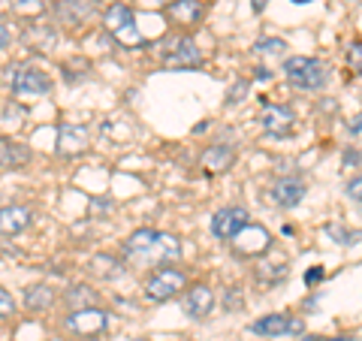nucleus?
<instances>
[{
	"label": "nucleus",
	"instance_id": "f257e3e1",
	"mask_svg": "<svg viewBox=\"0 0 362 341\" xmlns=\"http://www.w3.org/2000/svg\"><path fill=\"white\" fill-rule=\"evenodd\" d=\"M284 73H287L290 82L302 91L323 88V82H326V67L317 58H290L284 64Z\"/></svg>",
	"mask_w": 362,
	"mask_h": 341
},
{
	"label": "nucleus",
	"instance_id": "f03ea898",
	"mask_svg": "<svg viewBox=\"0 0 362 341\" xmlns=\"http://www.w3.org/2000/svg\"><path fill=\"white\" fill-rule=\"evenodd\" d=\"M181 287H185V272L163 266L145 281V296L154 302H166V299H173L175 293H181Z\"/></svg>",
	"mask_w": 362,
	"mask_h": 341
},
{
	"label": "nucleus",
	"instance_id": "7ed1b4c3",
	"mask_svg": "<svg viewBox=\"0 0 362 341\" xmlns=\"http://www.w3.org/2000/svg\"><path fill=\"white\" fill-rule=\"evenodd\" d=\"M233 251L239 254V257H263L269 248H272V236L266 226H259V224H247L245 230L233 238Z\"/></svg>",
	"mask_w": 362,
	"mask_h": 341
},
{
	"label": "nucleus",
	"instance_id": "20e7f679",
	"mask_svg": "<svg viewBox=\"0 0 362 341\" xmlns=\"http://www.w3.org/2000/svg\"><path fill=\"white\" fill-rule=\"evenodd\" d=\"M6 76H13L9 85H13V91L18 97H42L52 91L49 76L42 70H6Z\"/></svg>",
	"mask_w": 362,
	"mask_h": 341
},
{
	"label": "nucleus",
	"instance_id": "39448f33",
	"mask_svg": "<svg viewBox=\"0 0 362 341\" xmlns=\"http://www.w3.org/2000/svg\"><path fill=\"white\" fill-rule=\"evenodd\" d=\"M251 333L257 335H269V338H278V335H302L305 333V323L299 317H287V314H269L263 320H257L247 326Z\"/></svg>",
	"mask_w": 362,
	"mask_h": 341
},
{
	"label": "nucleus",
	"instance_id": "423d86ee",
	"mask_svg": "<svg viewBox=\"0 0 362 341\" xmlns=\"http://www.w3.org/2000/svg\"><path fill=\"white\" fill-rule=\"evenodd\" d=\"M247 224H251V221H247V212H245L242 206H230V209H221V212L211 218V233L218 236V238H226V242H233V238L239 236Z\"/></svg>",
	"mask_w": 362,
	"mask_h": 341
},
{
	"label": "nucleus",
	"instance_id": "0eeeda50",
	"mask_svg": "<svg viewBox=\"0 0 362 341\" xmlns=\"http://www.w3.org/2000/svg\"><path fill=\"white\" fill-rule=\"evenodd\" d=\"M259 124H263V130L269 136H287L293 130V124H296V115H293L290 106L269 103V106H263V112H259Z\"/></svg>",
	"mask_w": 362,
	"mask_h": 341
},
{
	"label": "nucleus",
	"instance_id": "6e6552de",
	"mask_svg": "<svg viewBox=\"0 0 362 341\" xmlns=\"http://www.w3.org/2000/svg\"><path fill=\"white\" fill-rule=\"evenodd\" d=\"M88 127L85 124H61L58 130V154L61 157H73V154H82L88 149Z\"/></svg>",
	"mask_w": 362,
	"mask_h": 341
},
{
	"label": "nucleus",
	"instance_id": "1a4fd4ad",
	"mask_svg": "<svg viewBox=\"0 0 362 341\" xmlns=\"http://www.w3.org/2000/svg\"><path fill=\"white\" fill-rule=\"evenodd\" d=\"M181 308H185L194 320H202V317H209V311L214 308V293L206 287V284H194L185 299H181Z\"/></svg>",
	"mask_w": 362,
	"mask_h": 341
},
{
	"label": "nucleus",
	"instance_id": "9d476101",
	"mask_svg": "<svg viewBox=\"0 0 362 341\" xmlns=\"http://www.w3.org/2000/svg\"><path fill=\"white\" fill-rule=\"evenodd\" d=\"M269 197H272V202H275V206L293 209V206H299L302 197H305V181H299V178H281V181H275V185H272Z\"/></svg>",
	"mask_w": 362,
	"mask_h": 341
},
{
	"label": "nucleus",
	"instance_id": "9b49d317",
	"mask_svg": "<svg viewBox=\"0 0 362 341\" xmlns=\"http://www.w3.org/2000/svg\"><path fill=\"white\" fill-rule=\"evenodd\" d=\"M166 64L169 67H181V70H187V67H199L202 64V52H199V45L185 37V40H178L173 45V52H166Z\"/></svg>",
	"mask_w": 362,
	"mask_h": 341
},
{
	"label": "nucleus",
	"instance_id": "f8f14e48",
	"mask_svg": "<svg viewBox=\"0 0 362 341\" xmlns=\"http://www.w3.org/2000/svg\"><path fill=\"white\" fill-rule=\"evenodd\" d=\"M109 323V317L97 308H85V311H76L66 317V326L76 329V333H85V335H94V333H103Z\"/></svg>",
	"mask_w": 362,
	"mask_h": 341
},
{
	"label": "nucleus",
	"instance_id": "ddd939ff",
	"mask_svg": "<svg viewBox=\"0 0 362 341\" xmlns=\"http://www.w3.org/2000/svg\"><path fill=\"white\" fill-rule=\"evenodd\" d=\"M157 238H160V233H154V230H136L127 238V245H124V254H127L133 263H142V260L148 257L151 248L157 245Z\"/></svg>",
	"mask_w": 362,
	"mask_h": 341
},
{
	"label": "nucleus",
	"instance_id": "4468645a",
	"mask_svg": "<svg viewBox=\"0 0 362 341\" xmlns=\"http://www.w3.org/2000/svg\"><path fill=\"white\" fill-rule=\"evenodd\" d=\"M181 257V245L175 236L169 233H160V238H157V245L148 251V257L142 260V263H173V260Z\"/></svg>",
	"mask_w": 362,
	"mask_h": 341
},
{
	"label": "nucleus",
	"instance_id": "2eb2a0df",
	"mask_svg": "<svg viewBox=\"0 0 362 341\" xmlns=\"http://www.w3.org/2000/svg\"><path fill=\"white\" fill-rule=\"evenodd\" d=\"M28 224H30V209H25V206H6L0 212V230H4L6 238L18 236Z\"/></svg>",
	"mask_w": 362,
	"mask_h": 341
},
{
	"label": "nucleus",
	"instance_id": "dca6fc26",
	"mask_svg": "<svg viewBox=\"0 0 362 341\" xmlns=\"http://www.w3.org/2000/svg\"><path fill=\"white\" fill-rule=\"evenodd\" d=\"M235 161V151L230 145H211V149L202 154V166L209 169V173H226V169L233 166Z\"/></svg>",
	"mask_w": 362,
	"mask_h": 341
},
{
	"label": "nucleus",
	"instance_id": "f3484780",
	"mask_svg": "<svg viewBox=\"0 0 362 341\" xmlns=\"http://www.w3.org/2000/svg\"><path fill=\"white\" fill-rule=\"evenodd\" d=\"M169 18L178 25H197L202 18V4L199 0H173L169 4Z\"/></svg>",
	"mask_w": 362,
	"mask_h": 341
},
{
	"label": "nucleus",
	"instance_id": "a211bd4d",
	"mask_svg": "<svg viewBox=\"0 0 362 341\" xmlns=\"http://www.w3.org/2000/svg\"><path fill=\"white\" fill-rule=\"evenodd\" d=\"M28 161H30V151L25 149V145H16V142L4 139V145H0V166H4V173L25 166Z\"/></svg>",
	"mask_w": 362,
	"mask_h": 341
},
{
	"label": "nucleus",
	"instance_id": "6ab92c4d",
	"mask_svg": "<svg viewBox=\"0 0 362 341\" xmlns=\"http://www.w3.org/2000/svg\"><path fill=\"white\" fill-rule=\"evenodd\" d=\"M127 25H133V9L124 6V4L109 6V13H106V28H109V33H118L121 28H127Z\"/></svg>",
	"mask_w": 362,
	"mask_h": 341
},
{
	"label": "nucleus",
	"instance_id": "aec40b11",
	"mask_svg": "<svg viewBox=\"0 0 362 341\" xmlns=\"http://www.w3.org/2000/svg\"><path fill=\"white\" fill-rule=\"evenodd\" d=\"M66 305H73L76 311L94 308V305H97V293L90 287H85V284H78V287H73L70 293H66Z\"/></svg>",
	"mask_w": 362,
	"mask_h": 341
},
{
	"label": "nucleus",
	"instance_id": "412c9836",
	"mask_svg": "<svg viewBox=\"0 0 362 341\" xmlns=\"http://www.w3.org/2000/svg\"><path fill=\"white\" fill-rule=\"evenodd\" d=\"M25 302H28L30 311H42V308H49V305L54 302V293L49 287H42V284H37V287H28Z\"/></svg>",
	"mask_w": 362,
	"mask_h": 341
},
{
	"label": "nucleus",
	"instance_id": "4be33fe9",
	"mask_svg": "<svg viewBox=\"0 0 362 341\" xmlns=\"http://www.w3.org/2000/svg\"><path fill=\"white\" fill-rule=\"evenodd\" d=\"M287 275V260H272V263H259L257 266V278L259 281H266V284H275V281H281Z\"/></svg>",
	"mask_w": 362,
	"mask_h": 341
},
{
	"label": "nucleus",
	"instance_id": "5701e85b",
	"mask_svg": "<svg viewBox=\"0 0 362 341\" xmlns=\"http://www.w3.org/2000/svg\"><path fill=\"white\" fill-rule=\"evenodd\" d=\"M112 37H115L121 45H145V37L139 33V28H136V21L127 25V28H121L118 33H112Z\"/></svg>",
	"mask_w": 362,
	"mask_h": 341
},
{
	"label": "nucleus",
	"instance_id": "b1692460",
	"mask_svg": "<svg viewBox=\"0 0 362 341\" xmlns=\"http://www.w3.org/2000/svg\"><path fill=\"white\" fill-rule=\"evenodd\" d=\"M94 266H106V269H100V275L103 278H118L121 275V263L118 260H106V257H94Z\"/></svg>",
	"mask_w": 362,
	"mask_h": 341
},
{
	"label": "nucleus",
	"instance_id": "393cba45",
	"mask_svg": "<svg viewBox=\"0 0 362 341\" xmlns=\"http://www.w3.org/2000/svg\"><path fill=\"white\" fill-rule=\"evenodd\" d=\"M287 45H284V40H259V42H254V52H263V54H275V52H284Z\"/></svg>",
	"mask_w": 362,
	"mask_h": 341
},
{
	"label": "nucleus",
	"instance_id": "a878e982",
	"mask_svg": "<svg viewBox=\"0 0 362 341\" xmlns=\"http://www.w3.org/2000/svg\"><path fill=\"white\" fill-rule=\"evenodd\" d=\"M359 163H362V151L350 149V151L341 154V169H354V166H359Z\"/></svg>",
	"mask_w": 362,
	"mask_h": 341
},
{
	"label": "nucleus",
	"instance_id": "bb28decb",
	"mask_svg": "<svg viewBox=\"0 0 362 341\" xmlns=\"http://www.w3.org/2000/svg\"><path fill=\"white\" fill-rule=\"evenodd\" d=\"M344 193H347V197L354 200V202H362V175H356L354 181H350V185H347V190H344Z\"/></svg>",
	"mask_w": 362,
	"mask_h": 341
},
{
	"label": "nucleus",
	"instance_id": "cd10ccee",
	"mask_svg": "<svg viewBox=\"0 0 362 341\" xmlns=\"http://www.w3.org/2000/svg\"><path fill=\"white\" fill-rule=\"evenodd\" d=\"M13 296H9V290H0V314L4 317H13Z\"/></svg>",
	"mask_w": 362,
	"mask_h": 341
},
{
	"label": "nucleus",
	"instance_id": "c85d7f7f",
	"mask_svg": "<svg viewBox=\"0 0 362 341\" xmlns=\"http://www.w3.org/2000/svg\"><path fill=\"white\" fill-rule=\"evenodd\" d=\"M25 118V109H4V124H9V121H21Z\"/></svg>",
	"mask_w": 362,
	"mask_h": 341
},
{
	"label": "nucleus",
	"instance_id": "c756f323",
	"mask_svg": "<svg viewBox=\"0 0 362 341\" xmlns=\"http://www.w3.org/2000/svg\"><path fill=\"white\" fill-rule=\"evenodd\" d=\"M329 236L332 238H338V242H354V238H356V233H344V230H338V226H332V230H329Z\"/></svg>",
	"mask_w": 362,
	"mask_h": 341
},
{
	"label": "nucleus",
	"instance_id": "7c9ffc66",
	"mask_svg": "<svg viewBox=\"0 0 362 341\" xmlns=\"http://www.w3.org/2000/svg\"><path fill=\"white\" fill-rule=\"evenodd\" d=\"M350 64H354L356 70H362V42H356L354 49H350Z\"/></svg>",
	"mask_w": 362,
	"mask_h": 341
},
{
	"label": "nucleus",
	"instance_id": "2f4dec72",
	"mask_svg": "<svg viewBox=\"0 0 362 341\" xmlns=\"http://www.w3.org/2000/svg\"><path fill=\"white\" fill-rule=\"evenodd\" d=\"M245 91H247V85H245V82H239V85H235V88L230 91V94H226V100H230V103H239V97L245 94Z\"/></svg>",
	"mask_w": 362,
	"mask_h": 341
},
{
	"label": "nucleus",
	"instance_id": "473e14b6",
	"mask_svg": "<svg viewBox=\"0 0 362 341\" xmlns=\"http://www.w3.org/2000/svg\"><path fill=\"white\" fill-rule=\"evenodd\" d=\"M235 293H239V290H226V299H223V305H226V308H239V296H235Z\"/></svg>",
	"mask_w": 362,
	"mask_h": 341
},
{
	"label": "nucleus",
	"instance_id": "72a5a7b5",
	"mask_svg": "<svg viewBox=\"0 0 362 341\" xmlns=\"http://www.w3.org/2000/svg\"><path fill=\"white\" fill-rule=\"evenodd\" d=\"M347 130H350V133H362V112H359V115H354V118H350Z\"/></svg>",
	"mask_w": 362,
	"mask_h": 341
},
{
	"label": "nucleus",
	"instance_id": "f704fd0d",
	"mask_svg": "<svg viewBox=\"0 0 362 341\" xmlns=\"http://www.w3.org/2000/svg\"><path fill=\"white\" fill-rule=\"evenodd\" d=\"M320 278H323V269H320V266H314V269L308 272V275H305V281H308V284H317Z\"/></svg>",
	"mask_w": 362,
	"mask_h": 341
},
{
	"label": "nucleus",
	"instance_id": "c9c22d12",
	"mask_svg": "<svg viewBox=\"0 0 362 341\" xmlns=\"http://www.w3.org/2000/svg\"><path fill=\"white\" fill-rule=\"evenodd\" d=\"M90 212H112V202H100V200H94V202H90Z\"/></svg>",
	"mask_w": 362,
	"mask_h": 341
},
{
	"label": "nucleus",
	"instance_id": "e433bc0d",
	"mask_svg": "<svg viewBox=\"0 0 362 341\" xmlns=\"http://www.w3.org/2000/svg\"><path fill=\"white\" fill-rule=\"evenodd\" d=\"M254 79H259V82H266V79H269V70H263V67H257V70H254Z\"/></svg>",
	"mask_w": 362,
	"mask_h": 341
},
{
	"label": "nucleus",
	"instance_id": "4c0bfd02",
	"mask_svg": "<svg viewBox=\"0 0 362 341\" xmlns=\"http://www.w3.org/2000/svg\"><path fill=\"white\" fill-rule=\"evenodd\" d=\"M251 6H254V13H263V9H266V0H251Z\"/></svg>",
	"mask_w": 362,
	"mask_h": 341
},
{
	"label": "nucleus",
	"instance_id": "58836bf2",
	"mask_svg": "<svg viewBox=\"0 0 362 341\" xmlns=\"http://www.w3.org/2000/svg\"><path fill=\"white\" fill-rule=\"evenodd\" d=\"M4 49H9V25H4Z\"/></svg>",
	"mask_w": 362,
	"mask_h": 341
},
{
	"label": "nucleus",
	"instance_id": "ea45409f",
	"mask_svg": "<svg viewBox=\"0 0 362 341\" xmlns=\"http://www.w3.org/2000/svg\"><path fill=\"white\" fill-rule=\"evenodd\" d=\"M347 4H362V0H347Z\"/></svg>",
	"mask_w": 362,
	"mask_h": 341
},
{
	"label": "nucleus",
	"instance_id": "a19ab883",
	"mask_svg": "<svg viewBox=\"0 0 362 341\" xmlns=\"http://www.w3.org/2000/svg\"><path fill=\"white\" fill-rule=\"evenodd\" d=\"M136 341H148V338H136Z\"/></svg>",
	"mask_w": 362,
	"mask_h": 341
},
{
	"label": "nucleus",
	"instance_id": "79ce46f5",
	"mask_svg": "<svg viewBox=\"0 0 362 341\" xmlns=\"http://www.w3.org/2000/svg\"><path fill=\"white\" fill-rule=\"evenodd\" d=\"M293 4H302V0H293Z\"/></svg>",
	"mask_w": 362,
	"mask_h": 341
},
{
	"label": "nucleus",
	"instance_id": "37998d69",
	"mask_svg": "<svg viewBox=\"0 0 362 341\" xmlns=\"http://www.w3.org/2000/svg\"><path fill=\"white\" fill-rule=\"evenodd\" d=\"M359 73H362V70H359Z\"/></svg>",
	"mask_w": 362,
	"mask_h": 341
}]
</instances>
